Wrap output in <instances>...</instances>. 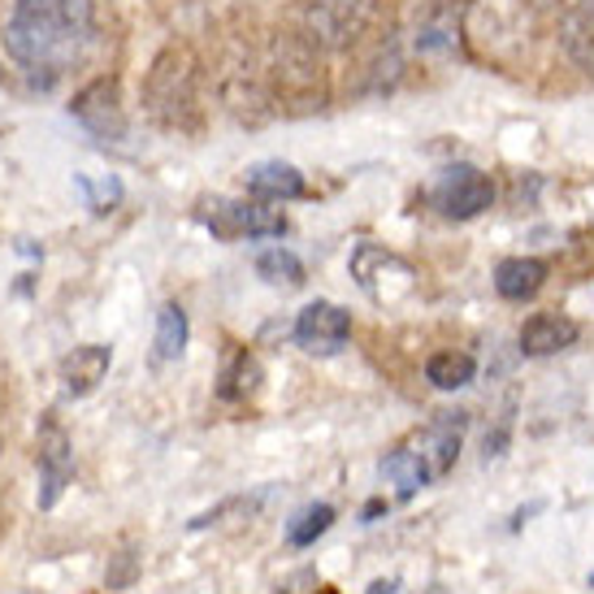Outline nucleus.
I'll list each match as a JSON object with an SVG mask.
<instances>
[{
    "instance_id": "nucleus-26",
    "label": "nucleus",
    "mask_w": 594,
    "mask_h": 594,
    "mask_svg": "<svg viewBox=\"0 0 594 594\" xmlns=\"http://www.w3.org/2000/svg\"><path fill=\"white\" fill-rule=\"evenodd\" d=\"M317 594H339V591H335V586H321V591H317Z\"/></svg>"
},
{
    "instance_id": "nucleus-25",
    "label": "nucleus",
    "mask_w": 594,
    "mask_h": 594,
    "mask_svg": "<svg viewBox=\"0 0 594 594\" xmlns=\"http://www.w3.org/2000/svg\"><path fill=\"white\" fill-rule=\"evenodd\" d=\"M399 586L396 582H373V586H369V594H396Z\"/></svg>"
},
{
    "instance_id": "nucleus-14",
    "label": "nucleus",
    "mask_w": 594,
    "mask_h": 594,
    "mask_svg": "<svg viewBox=\"0 0 594 594\" xmlns=\"http://www.w3.org/2000/svg\"><path fill=\"white\" fill-rule=\"evenodd\" d=\"M543 283H546V265H543V260H534V256H508V260H499L495 291L503 299H512V304L534 299L539 291H543Z\"/></svg>"
},
{
    "instance_id": "nucleus-21",
    "label": "nucleus",
    "mask_w": 594,
    "mask_h": 594,
    "mask_svg": "<svg viewBox=\"0 0 594 594\" xmlns=\"http://www.w3.org/2000/svg\"><path fill=\"white\" fill-rule=\"evenodd\" d=\"M256 274L265 283H274V287H299L304 283V260L291 248L278 244V248L256 252Z\"/></svg>"
},
{
    "instance_id": "nucleus-2",
    "label": "nucleus",
    "mask_w": 594,
    "mask_h": 594,
    "mask_svg": "<svg viewBox=\"0 0 594 594\" xmlns=\"http://www.w3.org/2000/svg\"><path fill=\"white\" fill-rule=\"evenodd\" d=\"M144 104H148L152 122H161L170 131L187 126V117L196 113V61H192V52L165 49L152 61Z\"/></svg>"
},
{
    "instance_id": "nucleus-9",
    "label": "nucleus",
    "mask_w": 594,
    "mask_h": 594,
    "mask_svg": "<svg viewBox=\"0 0 594 594\" xmlns=\"http://www.w3.org/2000/svg\"><path fill=\"white\" fill-rule=\"evenodd\" d=\"M70 113H74L96 140H104V144L126 135V117H122V100H117V83H113V79L88 83V88L74 96Z\"/></svg>"
},
{
    "instance_id": "nucleus-5",
    "label": "nucleus",
    "mask_w": 594,
    "mask_h": 594,
    "mask_svg": "<svg viewBox=\"0 0 594 594\" xmlns=\"http://www.w3.org/2000/svg\"><path fill=\"white\" fill-rule=\"evenodd\" d=\"M269 74L278 83L283 100H321V65H317V44L313 40H283L274 44V61H269Z\"/></svg>"
},
{
    "instance_id": "nucleus-12",
    "label": "nucleus",
    "mask_w": 594,
    "mask_h": 594,
    "mask_svg": "<svg viewBox=\"0 0 594 594\" xmlns=\"http://www.w3.org/2000/svg\"><path fill=\"white\" fill-rule=\"evenodd\" d=\"M109 365H113V351L104 344L74 347V351L61 360L65 396H88V391H96L100 382H104V373H109Z\"/></svg>"
},
{
    "instance_id": "nucleus-7",
    "label": "nucleus",
    "mask_w": 594,
    "mask_h": 594,
    "mask_svg": "<svg viewBox=\"0 0 594 594\" xmlns=\"http://www.w3.org/2000/svg\"><path fill=\"white\" fill-rule=\"evenodd\" d=\"M347 339H351V313H344L330 299L308 304L296 317V344L308 356H339L347 347Z\"/></svg>"
},
{
    "instance_id": "nucleus-3",
    "label": "nucleus",
    "mask_w": 594,
    "mask_h": 594,
    "mask_svg": "<svg viewBox=\"0 0 594 594\" xmlns=\"http://www.w3.org/2000/svg\"><path fill=\"white\" fill-rule=\"evenodd\" d=\"M199 222L217 239H278V235H287L283 208H269L260 199H204Z\"/></svg>"
},
{
    "instance_id": "nucleus-18",
    "label": "nucleus",
    "mask_w": 594,
    "mask_h": 594,
    "mask_svg": "<svg viewBox=\"0 0 594 594\" xmlns=\"http://www.w3.org/2000/svg\"><path fill=\"white\" fill-rule=\"evenodd\" d=\"M378 473L391 482L399 491V499H412L426 482H434L430 478V469H426V460L412 451V447H399V451H391L382 464H378Z\"/></svg>"
},
{
    "instance_id": "nucleus-27",
    "label": "nucleus",
    "mask_w": 594,
    "mask_h": 594,
    "mask_svg": "<svg viewBox=\"0 0 594 594\" xmlns=\"http://www.w3.org/2000/svg\"><path fill=\"white\" fill-rule=\"evenodd\" d=\"M591 586H594V573H591Z\"/></svg>"
},
{
    "instance_id": "nucleus-16",
    "label": "nucleus",
    "mask_w": 594,
    "mask_h": 594,
    "mask_svg": "<svg viewBox=\"0 0 594 594\" xmlns=\"http://www.w3.org/2000/svg\"><path fill=\"white\" fill-rule=\"evenodd\" d=\"M560 40L569 57L594 74V0H573L569 13H564V27H560Z\"/></svg>"
},
{
    "instance_id": "nucleus-11",
    "label": "nucleus",
    "mask_w": 594,
    "mask_h": 594,
    "mask_svg": "<svg viewBox=\"0 0 594 594\" xmlns=\"http://www.w3.org/2000/svg\"><path fill=\"white\" fill-rule=\"evenodd\" d=\"M399 269H412L408 260H399L396 252L378 248V244H360L351 252V278L360 283V291L378 304H396L391 287H387V274H399Z\"/></svg>"
},
{
    "instance_id": "nucleus-24",
    "label": "nucleus",
    "mask_w": 594,
    "mask_h": 594,
    "mask_svg": "<svg viewBox=\"0 0 594 594\" xmlns=\"http://www.w3.org/2000/svg\"><path fill=\"white\" fill-rule=\"evenodd\" d=\"M382 512H387V503H382V499H373V503H365V512H360V516H365V521H373V516H382Z\"/></svg>"
},
{
    "instance_id": "nucleus-4",
    "label": "nucleus",
    "mask_w": 594,
    "mask_h": 594,
    "mask_svg": "<svg viewBox=\"0 0 594 594\" xmlns=\"http://www.w3.org/2000/svg\"><path fill=\"white\" fill-rule=\"evenodd\" d=\"M373 9L378 0H308L304 31L317 49H344L369 27Z\"/></svg>"
},
{
    "instance_id": "nucleus-6",
    "label": "nucleus",
    "mask_w": 594,
    "mask_h": 594,
    "mask_svg": "<svg viewBox=\"0 0 594 594\" xmlns=\"http://www.w3.org/2000/svg\"><path fill=\"white\" fill-rule=\"evenodd\" d=\"M434 204H439L443 217H455V222L482 217L495 204V183L473 165H451L434 187Z\"/></svg>"
},
{
    "instance_id": "nucleus-17",
    "label": "nucleus",
    "mask_w": 594,
    "mask_h": 594,
    "mask_svg": "<svg viewBox=\"0 0 594 594\" xmlns=\"http://www.w3.org/2000/svg\"><path fill=\"white\" fill-rule=\"evenodd\" d=\"M256 387H260V365H256V356H252L248 347L231 351L226 365H222V378H217V399L239 403V399L256 396Z\"/></svg>"
},
{
    "instance_id": "nucleus-22",
    "label": "nucleus",
    "mask_w": 594,
    "mask_h": 594,
    "mask_svg": "<svg viewBox=\"0 0 594 594\" xmlns=\"http://www.w3.org/2000/svg\"><path fill=\"white\" fill-rule=\"evenodd\" d=\"M335 525V508L330 503H308L296 521L287 525V543L291 546H313L326 530Z\"/></svg>"
},
{
    "instance_id": "nucleus-23",
    "label": "nucleus",
    "mask_w": 594,
    "mask_h": 594,
    "mask_svg": "<svg viewBox=\"0 0 594 594\" xmlns=\"http://www.w3.org/2000/svg\"><path fill=\"white\" fill-rule=\"evenodd\" d=\"M74 187H79V196L88 199V208H92V213H109V208L122 199V183H117L113 174H104V178L79 174V178H74Z\"/></svg>"
},
{
    "instance_id": "nucleus-1",
    "label": "nucleus",
    "mask_w": 594,
    "mask_h": 594,
    "mask_svg": "<svg viewBox=\"0 0 594 594\" xmlns=\"http://www.w3.org/2000/svg\"><path fill=\"white\" fill-rule=\"evenodd\" d=\"M96 49L92 0H13L4 22V52L40 83H57Z\"/></svg>"
},
{
    "instance_id": "nucleus-20",
    "label": "nucleus",
    "mask_w": 594,
    "mask_h": 594,
    "mask_svg": "<svg viewBox=\"0 0 594 594\" xmlns=\"http://www.w3.org/2000/svg\"><path fill=\"white\" fill-rule=\"evenodd\" d=\"M156 360H178L183 356V347H187V313L178 308V304H165L161 313H156Z\"/></svg>"
},
{
    "instance_id": "nucleus-19",
    "label": "nucleus",
    "mask_w": 594,
    "mask_h": 594,
    "mask_svg": "<svg viewBox=\"0 0 594 594\" xmlns=\"http://www.w3.org/2000/svg\"><path fill=\"white\" fill-rule=\"evenodd\" d=\"M473 373H478V360H473L469 351H434V356L426 360V382L439 387V391H460V387H469Z\"/></svg>"
},
{
    "instance_id": "nucleus-10",
    "label": "nucleus",
    "mask_w": 594,
    "mask_h": 594,
    "mask_svg": "<svg viewBox=\"0 0 594 594\" xmlns=\"http://www.w3.org/2000/svg\"><path fill=\"white\" fill-rule=\"evenodd\" d=\"M464 426H469L464 412H439V417L417 434V447H412V451L426 460L430 478H447V473H451V464H455V455H460Z\"/></svg>"
},
{
    "instance_id": "nucleus-15",
    "label": "nucleus",
    "mask_w": 594,
    "mask_h": 594,
    "mask_svg": "<svg viewBox=\"0 0 594 594\" xmlns=\"http://www.w3.org/2000/svg\"><path fill=\"white\" fill-rule=\"evenodd\" d=\"M248 192L256 199H299L304 187V174L287 161H260L248 170Z\"/></svg>"
},
{
    "instance_id": "nucleus-13",
    "label": "nucleus",
    "mask_w": 594,
    "mask_h": 594,
    "mask_svg": "<svg viewBox=\"0 0 594 594\" xmlns=\"http://www.w3.org/2000/svg\"><path fill=\"white\" fill-rule=\"evenodd\" d=\"M573 344H577V321H569L564 313H534L521 326V351L525 356H555V351Z\"/></svg>"
},
{
    "instance_id": "nucleus-8",
    "label": "nucleus",
    "mask_w": 594,
    "mask_h": 594,
    "mask_svg": "<svg viewBox=\"0 0 594 594\" xmlns=\"http://www.w3.org/2000/svg\"><path fill=\"white\" fill-rule=\"evenodd\" d=\"M74 482V447L65 439V430L57 421H44L40 426V508L49 512L57 508V499L65 495V487Z\"/></svg>"
}]
</instances>
